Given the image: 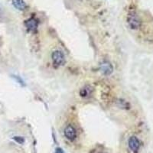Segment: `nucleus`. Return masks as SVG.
Segmentation results:
<instances>
[{"mask_svg":"<svg viewBox=\"0 0 153 153\" xmlns=\"http://www.w3.org/2000/svg\"><path fill=\"white\" fill-rule=\"evenodd\" d=\"M127 22H128V25L130 27V28L134 30L138 29V28L140 27V25H141L139 18L135 12H131L128 15Z\"/></svg>","mask_w":153,"mask_h":153,"instance_id":"1","label":"nucleus"},{"mask_svg":"<svg viewBox=\"0 0 153 153\" xmlns=\"http://www.w3.org/2000/svg\"><path fill=\"white\" fill-rule=\"evenodd\" d=\"M51 58H52L53 64L55 67L63 65L65 62V58H64L63 52L58 51V50L54 51L51 54Z\"/></svg>","mask_w":153,"mask_h":153,"instance_id":"2","label":"nucleus"},{"mask_svg":"<svg viewBox=\"0 0 153 153\" xmlns=\"http://www.w3.org/2000/svg\"><path fill=\"white\" fill-rule=\"evenodd\" d=\"M64 132V136H65L66 138L70 141H74L77 137V131L71 125H69L66 127Z\"/></svg>","mask_w":153,"mask_h":153,"instance_id":"3","label":"nucleus"},{"mask_svg":"<svg viewBox=\"0 0 153 153\" xmlns=\"http://www.w3.org/2000/svg\"><path fill=\"white\" fill-rule=\"evenodd\" d=\"M128 145H129V148H130V150L132 151L133 152H138L139 147H140V142L137 137L132 136L129 138Z\"/></svg>","mask_w":153,"mask_h":153,"instance_id":"4","label":"nucleus"},{"mask_svg":"<svg viewBox=\"0 0 153 153\" xmlns=\"http://www.w3.org/2000/svg\"><path fill=\"white\" fill-rule=\"evenodd\" d=\"M25 25L28 28V29H29L30 31H34L38 28V22L34 19L32 18L30 19L27 20L25 22Z\"/></svg>","mask_w":153,"mask_h":153,"instance_id":"5","label":"nucleus"},{"mask_svg":"<svg viewBox=\"0 0 153 153\" xmlns=\"http://www.w3.org/2000/svg\"><path fill=\"white\" fill-rule=\"evenodd\" d=\"M101 70L106 75H109L113 72V67L108 62H105L101 66Z\"/></svg>","mask_w":153,"mask_h":153,"instance_id":"6","label":"nucleus"},{"mask_svg":"<svg viewBox=\"0 0 153 153\" xmlns=\"http://www.w3.org/2000/svg\"><path fill=\"white\" fill-rule=\"evenodd\" d=\"M12 4L19 10H24L26 8V4L24 0H12Z\"/></svg>","mask_w":153,"mask_h":153,"instance_id":"7","label":"nucleus"},{"mask_svg":"<svg viewBox=\"0 0 153 153\" xmlns=\"http://www.w3.org/2000/svg\"><path fill=\"white\" fill-rule=\"evenodd\" d=\"M13 139H14L17 143L21 144V145L25 142V138H23V137H22V136H14V137H13Z\"/></svg>","mask_w":153,"mask_h":153,"instance_id":"8","label":"nucleus"},{"mask_svg":"<svg viewBox=\"0 0 153 153\" xmlns=\"http://www.w3.org/2000/svg\"><path fill=\"white\" fill-rule=\"evenodd\" d=\"M55 153H64V150L62 148H58L56 149V151H55Z\"/></svg>","mask_w":153,"mask_h":153,"instance_id":"9","label":"nucleus"},{"mask_svg":"<svg viewBox=\"0 0 153 153\" xmlns=\"http://www.w3.org/2000/svg\"><path fill=\"white\" fill-rule=\"evenodd\" d=\"M100 153H105V152H100Z\"/></svg>","mask_w":153,"mask_h":153,"instance_id":"10","label":"nucleus"}]
</instances>
